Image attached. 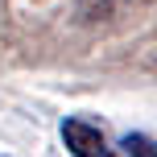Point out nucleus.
I'll use <instances>...</instances> for the list:
<instances>
[{"mask_svg":"<svg viewBox=\"0 0 157 157\" xmlns=\"http://www.w3.org/2000/svg\"><path fill=\"white\" fill-rule=\"evenodd\" d=\"M62 145L71 149V157H116L112 141L103 136V128L87 116H66L62 120Z\"/></svg>","mask_w":157,"mask_h":157,"instance_id":"nucleus-1","label":"nucleus"},{"mask_svg":"<svg viewBox=\"0 0 157 157\" xmlns=\"http://www.w3.org/2000/svg\"><path fill=\"white\" fill-rule=\"evenodd\" d=\"M120 149L128 157H157V136H149V132H124L120 136Z\"/></svg>","mask_w":157,"mask_h":157,"instance_id":"nucleus-2","label":"nucleus"}]
</instances>
